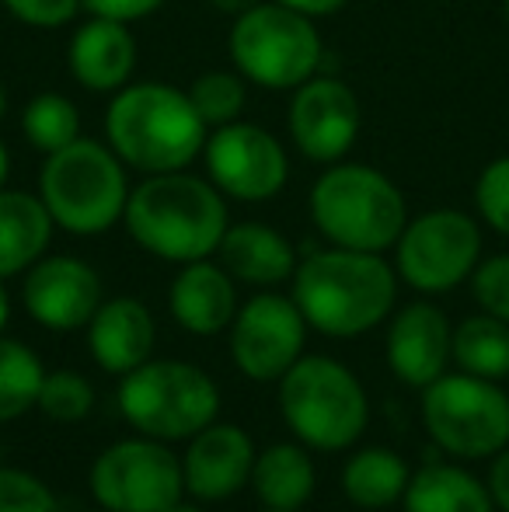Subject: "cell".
<instances>
[{"label":"cell","instance_id":"1","mask_svg":"<svg viewBox=\"0 0 509 512\" xmlns=\"http://www.w3.org/2000/svg\"><path fill=\"white\" fill-rule=\"evenodd\" d=\"M123 223L143 251L185 265L220 248L227 234V203L210 178L164 171L129 189Z\"/></svg>","mask_w":509,"mask_h":512},{"label":"cell","instance_id":"2","mask_svg":"<svg viewBox=\"0 0 509 512\" xmlns=\"http://www.w3.org/2000/svg\"><path fill=\"white\" fill-rule=\"evenodd\" d=\"M398 297V272L374 251H314L293 272V300L311 328L353 338L377 328Z\"/></svg>","mask_w":509,"mask_h":512},{"label":"cell","instance_id":"3","mask_svg":"<svg viewBox=\"0 0 509 512\" xmlns=\"http://www.w3.org/2000/svg\"><path fill=\"white\" fill-rule=\"evenodd\" d=\"M109 147L123 164L143 175L185 171L206 147L210 126L196 112L189 91L175 84L143 81L116 91L105 112Z\"/></svg>","mask_w":509,"mask_h":512},{"label":"cell","instance_id":"4","mask_svg":"<svg viewBox=\"0 0 509 512\" xmlns=\"http://www.w3.org/2000/svg\"><path fill=\"white\" fill-rule=\"evenodd\" d=\"M39 199L56 227L95 237L123 220L129 203L126 164L109 143L74 140L70 147L46 154L39 171Z\"/></svg>","mask_w":509,"mask_h":512},{"label":"cell","instance_id":"5","mask_svg":"<svg viewBox=\"0 0 509 512\" xmlns=\"http://www.w3.org/2000/svg\"><path fill=\"white\" fill-rule=\"evenodd\" d=\"M311 220L335 248H394L408 223L401 189L370 164H328L311 189Z\"/></svg>","mask_w":509,"mask_h":512},{"label":"cell","instance_id":"6","mask_svg":"<svg viewBox=\"0 0 509 512\" xmlns=\"http://www.w3.org/2000/svg\"><path fill=\"white\" fill-rule=\"evenodd\" d=\"M283 418L314 450H346L367 429V391L328 356H300L279 377Z\"/></svg>","mask_w":509,"mask_h":512},{"label":"cell","instance_id":"7","mask_svg":"<svg viewBox=\"0 0 509 512\" xmlns=\"http://www.w3.org/2000/svg\"><path fill=\"white\" fill-rule=\"evenodd\" d=\"M231 60L248 84L269 91H293L311 81L321 67V35L314 18L276 0H262L238 14L231 25Z\"/></svg>","mask_w":509,"mask_h":512},{"label":"cell","instance_id":"8","mask_svg":"<svg viewBox=\"0 0 509 512\" xmlns=\"http://www.w3.org/2000/svg\"><path fill=\"white\" fill-rule=\"evenodd\" d=\"M220 391L199 366L157 359L126 373L119 384V411L150 439H189L217 418Z\"/></svg>","mask_w":509,"mask_h":512},{"label":"cell","instance_id":"9","mask_svg":"<svg viewBox=\"0 0 509 512\" xmlns=\"http://www.w3.org/2000/svg\"><path fill=\"white\" fill-rule=\"evenodd\" d=\"M422 422L433 443L454 457H496L509 446V394L496 380L443 373L422 387Z\"/></svg>","mask_w":509,"mask_h":512},{"label":"cell","instance_id":"10","mask_svg":"<svg viewBox=\"0 0 509 512\" xmlns=\"http://www.w3.org/2000/svg\"><path fill=\"white\" fill-rule=\"evenodd\" d=\"M482 262V227L461 209H429L405 223L394 244V272L419 293H447Z\"/></svg>","mask_w":509,"mask_h":512},{"label":"cell","instance_id":"11","mask_svg":"<svg viewBox=\"0 0 509 512\" xmlns=\"http://www.w3.org/2000/svg\"><path fill=\"white\" fill-rule=\"evenodd\" d=\"M91 492L112 512H168L182 502L185 474L161 439H123L95 460Z\"/></svg>","mask_w":509,"mask_h":512},{"label":"cell","instance_id":"12","mask_svg":"<svg viewBox=\"0 0 509 512\" xmlns=\"http://www.w3.org/2000/svg\"><path fill=\"white\" fill-rule=\"evenodd\" d=\"M203 157L210 182L227 199H241V203H265L279 196L290 178L283 143L269 129L245 119L210 129Z\"/></svg>","mask_w":509,"mask_h":512},{"label":"cell","instance_id":"13","mask_svg":"<svg viewBox=\"0 0 509 512\" xmlns=\"http://www.w3.org/2000/svg\"><path fill=\"white\" fill-rule=\"evenodd\" d=\"M307 321L297 300L279 293H258L234 314L231 356L252 380H279L304 352Z\"/></svg>","mask_w":509,"mask_h":512},{"label":"cell","instance_id":"14","mask_svg":"<svg viewBox=\"0 0 509 512\" xmlns=\"http://www.w3.org/2000/svg\"><path fill=\"white\" fill-rule=\"evenodd\" d=\"M363 129V108L356 91L339 77H318L293 88L290 136L314 164H339L353 150Z\"/></svg>","mask_w":509,"mask_h":512},{"label":"cell","instance_id":"15","mask_svg":"<svg viewBox=\"0 0 509 512\" xmlns=\"http://www.w3.org/2000/svg\"><path fill=\"white\" fill-rule=\"evenodd\" d=\"M102 304V279L74 255H42L25 276L28 314L49 331L84 328Z\"/></svg>","mask_w":509,"mask_h":512},{"label":"cell","instance_id":"16","mask_svg":"<svg viewBox=\"0 0 509 512\" xmlns=\"http://www.w3.org/2000/svg\"><path fill=\"white\" fill-rule=\"evenodd\" d=\"M454 359V328L429 300L401 307L387 331V363L408 387H429Z\"/></svg>","mask_w":509,"mask_h":512},{"label":"cell","instance_id":"17","mask_svg":"<svg viewBox=\"0 0 509 512\" xmlns=\"http://www.w3.org/2000/svg\"><path fill=\"white\" fill-rule=\"evenodd\" d=\"M255 471V446L245 429L224 422H210L196 432L185 453V488L203 502H220L238 495L252 481Z\"/></svg>","mask_w":509,"mask_h":512},{"label":"cell","instance_id":"18","mask_svg":"<svg viewBox=\"0 0 509 512\" xmlns=\"http://www.w3.org/2000/svg\"><path fill=\"white\" fill-rule=\"evenodd\" d=\"M136 39L126 21L91 14L74 32L67 46V67L81 88L91 95H116L133 81L136 70Z\"/></svg>","mask_w":509,"mask_h":512},{"label":"cell","instance_id":"19","mask_svg":"<svg viewBox=\"0 0 509 512\" xmlns=\"http://www.w3.org/2000/svg\"><path fill=\"white\" fill-rule=\"evenodd\" d=\"M154 317L133 297L105 300L88 324V345L105 373H133L154 352Z\"/></svg>","mask_w":509,"mask_h":512},{"label":"cell","instance_id":"20","mask_svg":"<svg viewBox=\"0 0 509 512\" xmlns=\"http://www.w3.org/2000/svg\"><path fill=\"white\" fill-rule=\"evenodd\" d=\"M171 317L192 335H220L227 324H234L238 314V293L234 276L224 265H213L206 258L185 262V269L175 276L168 293Z\"/></svg>","mask_w":509,"mask_h":512},{"label":"cell","instance_id":"21","mask_svg":"<svg viewBox=\"0 0 509 512\" xmlns=\"http://www.w3.org/2000/svg\"><path fill=\"white\" fill-rule=\"evenodd\" d=\"M220 265L234 279L252 286H276L283 279H293L297 272V251L279 230L265 223H238L227 227L220 241Z\"/></svg>","mask_w":509,"mask_h":512},{"label":"cell","instance_id":"22","mask_svg":"<svg viewBox=\"0 0 509 512\" xmlns=\"http://www.w3.org/2000/svg\"><path fill=\"white\" fill-rule=\"evenodd\" d=\"M53 216L32 192L0 189V279L32 269L49 248Z\"/></svg>","mask_w":509,"mask_h":512},{"label":"cell","instance_id":"23","mask_svg":"<svg viewBox=\"0 0 509 512\" xmlns=\"http://www.w3.org/2000/svg\"><path fill=\"white\" fill-rule=\"evenodd\" d=\"M401 502L405 512H496L489 488L454 464H426L415 471Z\"/></svg>","mask_w":509,"mask_h":512},{"label":"cell","instance_id":"24","mask_svg":"<svg viewBox=\"0 0 509 512\" xmlns=\"http://www.w3.org/2000/svg\"><path fill=\"white\" fill-rule=\"evenodd\" d=\"M252 485L265 509H290L297 512L314 495V464L304 446L276 443L255 457Z\"/></svg>","mask_w":509,"mask_h":512},{"label":"cell","instance_id":"25","mask_svg":"<svg viewBox=\"0 0 509 512\" xmlns=\"http://www.w3.org/2000/svg\"><path fill=\"white\" fill-rule=\"evenodd\" d=\"M408 474L405 460L398 453L384 450V446H370V450H360L342 471V492L353 506L363 509H384L394 506V502L405 495Z\"/></svg>","mask_w":509,"mask_h":512},{"label":"cell","instance_id":"26","mask_svg":"<svg viewBox=\"0 0 509 512\" xmlns=\"http://www.w3.org/2000/svg\"><path fill=\"white\" fill-rule=\"evenodd\" d=\"M454 363L471 377H509V324L485 310L464 317L454 328Z\"/></svg>","mask_w":509,"mask_h":512},{"label":"cell","instance_id":"27","mask_svg":"<svg viewBox=\"0 0 509 512\" xmlns=\"http://www.w3.org/2000/svg\"><path fill=\"white\" fill-rule=\"evenodd\" d=\"M42 380H46V370L39 356L14 338H0V422H11L32 405H39Z\"/></svg>","mask_w":509,"mask_h":512},{"label":"cell","instance_id":"28","mask_svg":"<svg viewBox=\"0 0 509 512\" xmlns=\"http://www.w3.org/2000/svg\"><path fill=\"white\" fill-rule=\"evenodd\" d=\"M21 133L28 136V143L35 150L56 154V150L81 140V112H77V105L67 95L42 91L21 112Z\"/></svg>","mask_w":509,"mask_h":512},{"label":"cell","instance_id":"29","mask_svg":"<svg viewBox=\"0 0 509 512\" xmlns=\"http://www.w3.org/2000/svg\"><path fill=\"white\" fill-rule=\"evenodd\" d=\"M189 98L206 126L217 129L241 119L248 105V81L241 74H231V70H210V74L192 81Z\"/></svg>","mask_w":509,"mask_h":512},{"label":"cell","instance_id":"30","mask_svg":"<svg viewBox=\"0 0 509 512\" xmlns=\"http://www.w3.org/2000/svg\"><path fill=\"white\" fill-rule=\"evenodd\" d=\"M39 408L56 422H81L91 408H95V391L91 384L74 370H56L46 373L39 391Z\"/></svg>","mask_w":509,"mask_h":512},{"label":"cell","instance_id":"31","mask_svg":"<svg viewBox=\"0 0 509 512\" xmlns=\"http://www.w3.org/2000/svg\"><path fill=\"white\" fill-rule=\"evenodd\" d=\"M475 209L485 227L509 237V154L496 157V161H489L478 171Z\"/></svg>","mask_w":509,"mask_h":512},{"label":"cell","instance_id":"32","mask_svg":"<svg viewBox=\"0 0 509 512\" xmlns=\"http://www.w3.org/2000/svg\"><path fill=\"white\" fill-rule=\"evenodd\" d=\"M0 512H60V502L39 478L0 467Z\"/></svg>","mask_w":509,"mask_h":512},{"label":"cell","instance_id":"33","mask_svg":"<svg viewBox=\"0 0 509 512\" xmlns=\"http://www.w3.org/2000/svg\"><path fill=\"white\" fill-rule=\"evenodd\" d=\"M471 293L485 314L509 324V255H492L471 272Z\"/></svg>","mask_w":509,"mask_h":512},{"label":"cell","instance_id":"34","mask_svg":"<svg viewBox=\"0 0 509 512\" xmlns=\"http://www.w3.org/2000/svg\"><path fill=\"white\" fill-rule=\"evenodd\" d=\"M21 25L28 28H60L70 25L81 11V0H0Z\"/></svg>","mask_w":509,"mask_h":512},{"label":"cell","instance_id":"35","mask_svg":"<svg viewBox=\"0 0 509 512\" xmlns=\"http://www.w3.org/2000/svg\"><path fill=\"white\" fill-rule=\"evenodd\" d=\"M91 14L98 18H116V21H140V18H150L154 11H161L164 0H81Z\"/></svg>","mask_w":509,"mask_h":512},{"label":"cell","instance_id":"36","mask_svg":"<svg viewBox=\"0 0 509 512\" xmlns=\"http://www.w3.org/2000/svg\"><path fill=\"white\" fill-rule=\"evenodd\" d=\"M489 495L499 509L509 512V446L506 450L496 453L492 460V471H489Z\"/></svg>","mask_w":509,"mask_h":512},{"label":"cell","instance_id":"37","mask_svg":"<svg viewBox=\"0 0 509 512\" xmlns=\"http://www.w3.org/2000/svg\"><path fill=\"white\" fill-rule=\"evenodd\" d=\"M276 4L293 7V11L307 14V18H328V14H339L349 0H276Z\"/></svg>","mask_w":509,"mask_h":512},{"label":"cell","instance_id":"38","mask_svg":"<svg viewBox=\"0 0 509 512\" xmlns=\"http://www.w3.org/2000/svg\"><path fill=\"white\" fill-rule=\"evenodd\" d=\"M213 7H217L220 14H231V18H238V14L252 11L255 4H262V0H210Z\"/></svg>","mask_w":509,"mask_h":512},{"label":"cell","instance_id":"39","mask_svg":"<svg viewBox=\"0 0 509 512\" xmlns=\"http://www.w3.org/2000/svg\"><path fill=\"white\" fill-rule=\"evenodd\" d=\"M7 171H11V154H7L4 140H0V189H4V182H7Z\"/></svg>","mask_w":509,"mask_h":512},{"label":"cell","instance_id":"40","mask_svg":"<svg viewBox=\"0 0 509 512\" xmlns=\"http://www.w3.org/2000/svg\"><path fill=\"white\" fill-rule=\"evenodd\" d=\"M7 317H11V300H7V290L0 286V331L7 328Z\"/></svg>","mask_w":509,"mask_h":512},{"label":"cell","instance_id":"41","mask_svg":"<svg viewBox=\"0 0 509 512\" xmlns=\"http://www.w3.org/2000/svg\"><path fill=\"white\" fill-rule=\"evenodd\" d=\"M168 512H203L199 506H189V502H175V506H171Z\"/></svg>","mask_w":509,"mask_h":512},{"label":"cell","instance_id":"42","mask_svg":"<svg viewBox=\"0 0 509 512\" xmlns=\"http://www.w3.org/2000/svg\"><path fill=\"white\" fill-rule=\"evenodd\" d=\"M4 115H7V88L0 84V122H4Z\"/></svg>","mask_w":509,"mask_h":512},{"label":"cell","instance_id":"43","mask_svg":"<svg viewBox=\"0 0 509 512\" xmlns=\"http://www.w3.org/2000/svg\"><path fill=\"white\" fill-rule=\"evenodd\" d=\"M503 14H506V25H509V0H503Z\"/></svg>","mask_w":509,"mask_h":512},{"label":"cell","instance_id":"44","mask_svg":"<svg viewBox=\"0 0 509 512\" xmlns=\"http://www.w3.org/2000/svg\"><path fill=\"white\" fill-rule=\"evenodd\" d=\"M265 512H290V509H265Z\"/></svg>","mask_w":509,"mask_h":512},{"label":"cell","instance_id":"45","mask_svg":"<svg viewBox=\"0 0 509 512\" xmlns=\"http://www.w3.org/2000/svg\"><path fill=\"white\" fill-rule=\"evenodd\" d=\"M95 512H112V509H95Z\"/></svg>","mask_w":509,"mask_h":512}]
</instances>
